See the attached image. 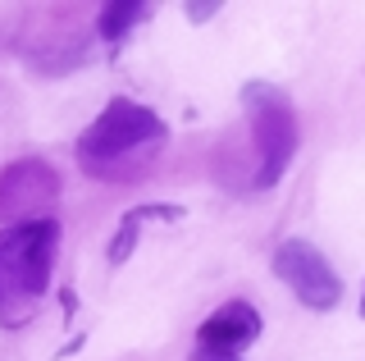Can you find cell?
Wrapping results in <instances>:
<instances>
[{
  "label": "cell",
  "mask_w": 365,
  "mask_h": 361,
  "mask_svg": "<svg viewBox=\"0 0 365 361\" xmlns=\"http://www.w3.org/2000/svg\"><path fill=\"white\" fill-rule=\"evenodd\" d=\"M269 265H274V275L292 288V298L302 302L306 311H334L342 302V279L315 243H306V238L279 243Z\"/></svg>",
  "instance_id": "5"
},
{
  "label": "cell",
  "mask_w": 365,
  "mask_h": 361,
  "mask_svg": "<svg viewBox=\"0 0 365 361\" xmlns=\"http://www.w3.org/2000/svg\"><path fill=\"white\" fill-rule=\"evenodd\" d=\"M215 14H220V5H187L192 24H205V19H215Z\"/></svg>",
  "instance_id": "10"
},
{
  "label": "cell",
  "mask_w": 365,
  "mask_h": 361,
  "mask_svg": "<svg viewBox=\"0 0 365 361\" xmlns=\"http://www.w3.org/2000/svg\"><path fill=\"white\" fill-rule=\"evenodd\" d=\"M87 46H91V37L78 24H55V28L41 24V28L28 32V41H23V60H28L32 73L55 78V73L78 69V64L87 60Z\"/></svg>",
  "instance_id": "7"
},
{
  "label": "cell",
  "mask_w": 365,
  "mask_h": 361,
  "mask_svg": "<svg viewBox=\"0 0 365 361\" xmlns=\"http://www.w3.org/2000/svg\"><path fill=\"white\" fill-rule=\"evenodd\" d=\"M242 110H247L251 151H256L251 188L269 193L288 174V165L297 156V110H292L288 92H279L274 83H242Z\"/></svg>",
  "instance_id": "3"
},
{
  "label": "cell",
  "mask_w": 365,
  "mask_h": 361,
  "mask_svg": "<svg viewBox=\"0 0 365 361\" xmlns=\"http://www.w3.org/2000/svg\"><path fill=\"white\" fill-rule=\"evenodd\" d=\"M260 330H265V320H260V311L251 307V302L233 298L224 302V307H215L210 315L201 320L197 330V347L201 352H224V357H242L251 343L260 338Z\"/></svg>",
  "instance_id": "6"
},
{
  "label": "cell",
  "mask_w": 365,
  "mask_h": 361,
  "mask_svg": "<svg viewBox=\"0 0 365 361\" xmlns=\"http://www.w3.org/2000/svg\"><path fill=\"white\" fill-rule=\"evenodd\" d=\"M361 315H365V298H361Z\"/></svg>",
  "instance_id": "13"
},
{
  "label": "cell",
  "mask_w": 365,
  "mask_h": 361,
  "mask_svg": "<svg viewBox=\"0 0 365 361\" xmlns=\"http://www.w3.org/2000/svg\"><path fill=\"white\" fill-rule=\"evenodd\" d=\"M60 302H64V311H68V315L78 311V293H73V288H64V293H60Z\"/></svg>",
  "instance_id": "12"
},
{
  "label": "cell",
  "mask_w": 365,
  "mask_h": 361,
  "mask_svg": "<svg viewBox=\"0 0 365 361\" xmlns=\"http://www.w3.org/2000/svg\"><path fill=\"white\" fill-rule=\"evenodd\" d=\"M60 174L41 156H23L0 169V224H32V220H55L51 210L60 206Z\"/></svg>",
  "instance_id": "4"
},
{
  "label": "cell",
  "mask_w": 365,
  "mask_h": 361,
  "mask_svg": "<svg viewBox=\"0 0 365 361\" xmlns=\"http://www.w3.org/2000/svg\"><path fill=\"white\" fill-rule=\"evenodd\" d=\"M151 220H182V206H174V201H151V206H133L128 215L119 220V229H114V238H110V247H106V261L110 265H123L133 256V247H137V238H142V229Z\"/></svg>",
  "instance_id": "8"
},
{
  "label": "cell",
  "mask_w": 365,
  "mask_h": 361,
  "mask_svg": "<svg viewBox=\"0 0 365 361\" xmlns=\"http://www.w3.org/2000/svg\"><path fill=\"white\" fill-rule=\"evenodd\" d=\"M151 14H155V5H142V0H110V5H101L96 32L110 41V51H119L133 37V28H142Z\"/></svg>",
  "instance_id": "9"
},
{
  "label": "cell",
  "mask_w": 365,
  "mask_h": 361,
  "mask_svg": "<svg viewBox=\"0 0 365 361\" xmlns=\"http://www.w3.org/2000/svg\"><path fill=\"white\" fill-rule=\"evenodd\" d=\"M165 142H169V123L151 106L114 96L83 128V138L73 146V161L96 183H133V178H142L151 169V161L165 151Z\"/></svg>",
  "instance_id": "1"
},
{
  "label": "cell",
  "mask_w": 365,
  "mask_h": 361,
  "mask_svg": "<svg viewBox=\"0 0 365 361\" xmlns=\"http://www.w3.org/2000/svg\"><path fill=\"white\" fill-rule=\"evenodd\" d=\"M187 361H242V357H224V352H201V347H197V352H192Z\"/></svg>",
  "instance_id": "11"
},
{
  "label": "cell",
  "mask_w": 365,
  "mask_h": 361,
  "mask_svg": "<svg viewBox=\"0 0 365 361\" xmlns=\"http://www.w3.org/2000/svg\"><path fill=\"white\" fill-rule=\"evenodd\" d=\"M60 256V220H32L0 229V330L37 320Z\"/></svg>",
  "instance_id": "2"
}]
</instances>
